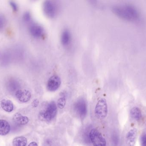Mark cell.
<instances>
[{
  "instance_id": "cell-12",
  "label": "cell",
  "mask_w": 146,
  "mask_h": 146,
  "mask_svg": "<svg viewBox=\"0 0 146 146\" xmlns=\"http://www.w3.org/2000/svg\"><path fill=\"white\" fill-rule=\"evenodd\" d=\"M7 81V86L9 90L11 91H17L18 90H19V87L20 86V84L17 79L10 78Z\"/></svg>"
},
{
  "instance_id": "cell-17",
  "label": "cell",
  "mask_w": 146,
  "mask_h": 146,
  "mask_svg": "<svg viewBox=\"0 0 146 146\" xmlns=\"http://www.w3.org/2000/svg\"><path fill=\"white\" fill-rule=\"evenodd\" d=\"M130 115L132 118L136 121L139 120L142 117L141 111L138 107H135L132 109L130 111Z\"/></svg>"
},
{
  "instance_id": "cell-22",
  "label": "cell",
  "mask_w": 146,
  "mask_h": 146,
  "mask_svg": "<svg viewBox=\"0 0 146 146\" xmlns=\"http://www.w3.org/2000/svg\"><path fill=\"white\" fill-rule=\"evenodd\" d=\"M9 4H10V6H11L13 11L15 12L18 11V6H17V4H16L15 2L11 1L9 2Z\"/></svg>"
},
{
  "instance_id": "cell-14",
  "label": "cell",
  "mask_w": 146,
  "mask_h": 146,
  "mask_svg": "<svg viewBox=\"0 0 146 146\" xmlns=\"http://www.w3.org/2000/svg\"><path fill=\"white\" fill-rule=\"evenodd\" d=\"M10 126L7 121L0 120V135H6L10 132Z\"/></svg>"
},
{
  "instance_id": "cell-20",
  "label": "cell",
  "mask_w": 146,
  "mask_h": 146,
  "mask_svg": "<svg viewBox=\"0 0 146 146\" xmlns=\"http://www.w3.org/2000/svg\"><path fill=\"white\" fill-rule=\"evenodd\" d=\"M23 20L26 22H29L31 21L32 17L31 14L29 12H26L23 16Z\"/></svg>"
},
{
  "instance_id": "cell-7",
  "label": "cell",
  "mask_w": 146,
  "mask_h": 146,
  "mask_svg": "<svg viewBox=\"0 0 146 146\" xmlns=\"http://www.w3.org/2000/svg\"><path fill=\"white\" fill-rule=\"evenodd\" d=\"M29 32L31 35L35 38H39L43 37L44 33L43 27L37 24H32L29 27Z\"/></svg>"
},
{
  "instance_id": "cell-9",
  "label": "cell",
  "mask_w": 146,
  "mask_h": 146,
  "mask_svg": "<svg viewBox=\"0 0 146 146\" xmlns=\"http://www.w3.org/2000/svg\"><path fill=\"white\" fill-rule=\"evenodd\" d=\"M76 109L81 117H84L86 115L87 105L83 99H79L76 104Z\"/></svg>"
},
{
  "instance_id": "cell-21",
  "label": "cell",
  "mask_w": 146,
  "mask_h": 146,
  "mask_svg": "<svg viewBox=\"0 0 146 146\" xmlns=\"http://www.w3.org/2000/svg\"><path fill=\"white\" fill-rule=\"evenodd\" d=\"M6 19L2 15H0V30H1L6 25Z\"/></svg>"
},
{
  "instance_id": "cell-11",
  "label": "cell",
  "mask_w": 146,
  "mask_h": 146,
  "mask_svg": "<svg viewBox=\"0 0 146 146\" xmlns=\"http://www.w3.org/2000/svg\"><path fill=\"white\" fill-rule=\"evenodd\" d=\"M13 120L16 124L25 125L29 122V120L26 116H24L19 113H16L13 117Z\"/></svg>"
},
{
  "instance_id": "cell-19",
  "label": "cell",
  "mask_w": 146,
  "mask_h": 146,
  "mask_svg": "<svg viewBox=\"0 0 146 146\" xmlns=\"http://www.w3.org/2000/svg\"><path fill=\"white\" fill-rule=\"evenodd\" d=\"M66 104V98L65 95H62L57 101V107L58 108L62 109L65 107Z\"/></svg>"
},
{
  "instance_id": "cell-25",
  "label": "cell",
  "mask_w": 146,
  "mask_h": 146,
  "mask_svg": "<svg viewBox=\"0 0 146 146\" xmlns=\"http://www.w3.org/2000/svg\"><path fill=\"white\" fill-rule=\"evenodd\" d=\"M28 146H38L37 144L36 143L35 141H33V142H31L30 144H29V145Z\"/></svg>"
},
{
  "instance_id": "cell-10",
  "label": "cell",
  "mask_w": 146,
  "mask_h": 146,
  "mask_svg": "<svg viewBox=\"0 0 146 146\" xmlns=\"http://www.w3.org/2000/svg\"><path fill=\"white\" fill-rule=\"evenodd\" d=\"M137 131L136 129H133L128 133L127 135V142L128 146H134L136 141Z\"/></svg>"
},
{
  "instance_id": "cell-15",
  "label": "cell",
  "mask_w": 146,
  "mask_h": 146,
  "mask_svg": "<svg viewBox=\"0 0 146 146\" xmlns=\"http://www.w3.org/2000/svg\"><path fill=\"white\" fill-rule=\"evenodd\" d=\"M1 105L3 109L7 112H11L14 109L12 101L9 99H3L1 102Z\"/></svg>"
},
{
  "instance_id": "cell-18",
  "label": "cell",
  "mask_w": 146,
  "mask_h": 146,
  "mask_svg": "<svg viewBox=\"0 0 146 146\" xmlns=\"http://www.w3.org/2000/svg\"><path fill=\"white\" fill-rule=\"evenodd\" d=\"M10 55L9 53H5L2 55L1 57V63L3 66H6L10 62Z\"/></svg>"
},
{
  "instance_id": "cell-4",
  "label": "cell",
  "mask_w": 146,
  "mask_h": 146,
  "mask_svg": "<svg viewBox=\"0 0 146 146\" xmlns=\"http://www.w3.org/2000/svg\"><path fill=\"white\" fill-rule=\"evenodd\" d=\"M57 112V105L55 102L52 101L48 104L46 110L40 114V116L47 121L54 119Z\"/></svg>"
},
{
  "instance_id": "cell-24",
  "label": "cell",
  "mask_w": 146,
  "mask_h": 146,
  "mask_svg": "<svg viewBox=\"0 0 146 146\" xmlns=\"http://www.w3.org/2000/svg\"><path fill=\"white\" fill-rule=\"evenodd\" d=\"M38 104H39V101H38L37 99H34V100L33 101L32 103V106H33V107H35V108L38 106Z\"/></svg>"
},
{
  "instance_id": "cell-1",
  "label": "cell",
  "mask_w": 146,
  "mask_h": 146,
  "mask_svg": "<svg viewBox=\"0 0 146 146\" xmlns=\"http://www.w3.org/2000/svg\"><path fill=\"white\" fill-rule=\"evenodd\" d=\"M112 11L118 17L129 21L137 20L139 17L136 8L129 4L116 5L112 7Z\"/></svg>"
},
{
  "instance_id": "cell-13",
  "label": "cell",
  "mask_w": 146,
  "mask_h": 146,
  "mask_svg": "<svg viewBox=\"0 0 146 146\" xmlns=\"http://www.w3.org/2000/svg\"><path fill=\"white\" fill-rule=\"evenodd\" d=\"M71 33L68 30L66 29L62 31L61 37V41L62 45L68 46L71 43Z\"/></svg>"
},
{
  "instance_id": "cell-3",
  "label": "cell",
  "mask_w": 146,
  "mask_h": 146,
  "mask_svg": "<svg viewBox=\"0 0 146 146\" xmlns=\"http://www.w3.org/2000/svg\"><path fill=\"white\" fill-rule=\"evenodd\" d=\"M95 114L98 119L102 120L107 116L108 106L106 100L101 98L98 101L95 108Z\"/></svg>"
},
{
  "instance_id": "cell-8",
  "label": "cell",
  "mask_w": 146,
  "mask_h": 146,
  "mask_svg": "<svg viewBox=\"0 0 146 146\" xmlns=\"http://www.w3.org/2000/svg\"><path fill=\"white\" fill-rule=\"evenodd\" d=\"M15 97L21 103H27L31 99V94L27 90L19 89L15 92Z\"/></svg>"
},
{
  "instance_id": "cell-2",
  "label": "cell",
  "mask_w": 146,
  "mask_h": 146,
  "mask_svg": "<svg viewBox=\"0 0 146 146\" xmlns=\"http://www.w3.org/2000/svg\"><path fill=\"white\" fill-rule=\"evenodd\" d=\"M43 10L44 14L50 18H54L57 15L58 12V6L55 2L46 1L43 4Z\"/></svg>"
},
{
  "instance_id": "cell-5",
  "label": "cell",
  "mask_w": 146,
  "mask_h": 146,
  "mask_svg": "<svg viewBox=\"0 0 146 146\" xmlns=\"http://www.w3.org/2000/svg\"><path fill=\"white\" fill-rule=\"evenodd\" d=\"M89 137L93 146H106L105 139L97 129H93L91 130Z\"/></svg>"
},
{
  "instance_id": "cell-16",
  "label": "cell",
  "mask_w": 146,
  "mask_h": 146,
  "mask_svg": "<svg viewBox=\"0 0 146 146\" xmlns=\"http://www.w3.org/2000/svg\"><path fill=\"white\" fill-rule=\"evenodd\" d=\"M27 144V139L24 136L16 137L13 140V146H26Z\"/></svg>"
},
{
  "instance_id": "cell-6",
  "label": "cell",
  "mask_w": 146,
  "mask_h": 146,
  "mask_svg": "<svg viewBox=\"0 0 146 146\" xmlns=\"http://www.w3.org/2000/svg\"><path fill=\"white\" fill-rule=\"evenodd\" d=\"M61 84L60 78L58 75H52L49 79L47 85V89L50 91H55L59 89Z\"/></svg>"
},
{
  "instance_id": "cell-23",
  "label": "cell",
  "mask_w": 146,
  "mask_h": 146,
  "mask_svg": "<svg viewBox=\"0 0 146 146\" xmlns=\"http://www.w3.org/2000/svg\"><path fill=\"white\" fill-rule=\"evenodd\" d=\"M141 146H146V134L144 135L141 137Z\"/></svg>"
}]
</instances>
